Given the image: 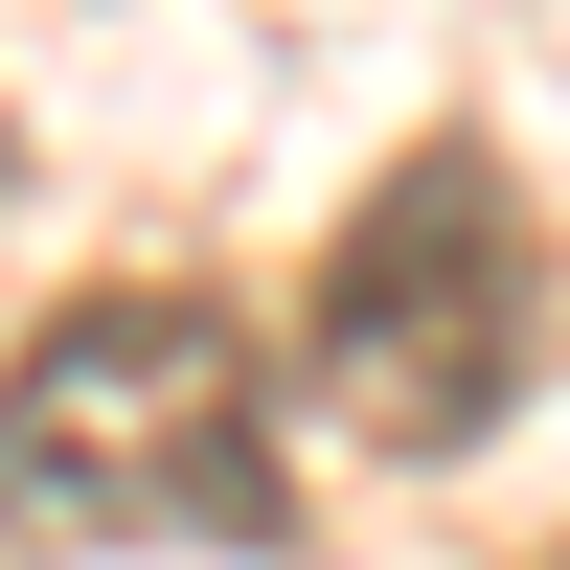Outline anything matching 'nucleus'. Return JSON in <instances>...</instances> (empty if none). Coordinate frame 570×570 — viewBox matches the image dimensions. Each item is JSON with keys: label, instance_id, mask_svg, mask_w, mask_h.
Here are the masks:
<instances>
[{"label": "nucleus", "instance_id": "f257e3e1", "mask_svg": "<svg viewBox=\"0 0 570 570\" xmlns=\"http://www.w3.org/2000/svg\"><path fill=\"white\" fill-rule=\"evenodd\" d=\"M0 548H297V456H274V365L228 297L115 274L0 365Z\"/></svg>", "mask_w": 570, "mask_h": 570}, {"label": "nucleus", "instance_id": "f03ea898", "mask_svg": "<svg viewBox=\"0 0 570 570\" xmlns=\"http://www.w3.org/2000/svg\"><path fill=\"white\" fill-rule=\"evenodd\" d=\"M320 411H343L365 456H456V434H502V389L548 365V228H525V183L480 160V137H434V160H389L365 183V228L320 252Z\"/></svg>", "mask_w": 570, "mask_h": 570}, {"label": "nucleus", "instance_id": "7ed1b4c3", "mask_svg": "<svg viewBox=\"0 0 570 570\" xmlns=\"http://www.w3.org/2000/svg\"><path fill=\"white\" fill-rule=\"evenodd\" d=\"M548 570H570V548H548Z\"/></svg>", "mask_w": 570, "mask_h": 570}]
</instances>
